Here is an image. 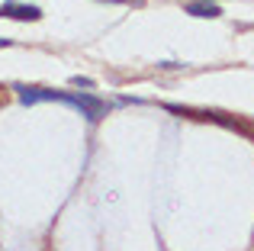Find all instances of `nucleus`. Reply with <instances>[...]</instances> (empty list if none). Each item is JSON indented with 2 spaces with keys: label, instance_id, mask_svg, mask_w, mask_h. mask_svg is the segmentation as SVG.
<instances>
[{
  "label": "nucleus",
  "instance_id": "obj_2",
  "mask_svg": "<svg viewBox=\"0 0 254 251\" xmlns=\"http://www.w3.org/2000/svg\"><path fill=\"white\" fill-rule=\"evenodd\" d=\"M0 16H3V19H19V23H36V19H42V10L32 6V3L3 0V3H0Z\"/></svg>",
  "mask_w": 254,
  "mask_h": 251
},
{
  "label": "nucleus",
  "instance_id": "obj_6",
  "mask_svg": "<svg viewBox=\"0 0 254 251\" xmlns=\"http://www.w3.org/2000/svg\"><path fill=\"white\" fill-rule=\"evenodd\" d=\"M0 107H3V87H0Z\"/></svg>",
  "mask_w": 254,
  "mask_h": 251
},
{
  "label": "nucleus",
  "instance_id": "obj_3",
  "mask_svg": "<svg viewBox=\"0 0 254 251\" xmlns=\"http://www.w3.org/2000/svg\"><path fill=\"white\" fill-rule=\"evenodd\" d=\"M187 13H190V16H199V19L222 16V10H219L216 3H206V0H193V3H187Z\"/></svg>",
  "mask_w": 254,
  "mask_h": 251
},
{
  "label": "nucleus",
  "instance_id": "obj_4",
  "mask_svg": "<svg viewBox=\"0 0 254 251\" xmlns=\"http://www.w3.org/2000/svg\"><path fill=\"white\" fill-rule=\"evenodd\" d=\"M71 84H74V87H93L90 77H71Z\"/></svg>",
  "mask_w": 254,
  "mask_h": 251
},
{
  "label": "nucleus",
  "instance_id": "obj_5",
  "mask_svg": "<svg viewBox=\"0 0 254 251\" xmlns=\"http://www.w3.org/2000/svg\"><path fill=\"white\" fill-rule=\"evenodd\" d=\"M6 45H10V39H0V49H6Z\"/></svg>",
  "mask_w": 254,
  "mask_h": 251
},
{
  "label": "nucleus",
  "instance_id": "obj_8",
  "mask_svg": "<svg viewBox=\"0 0 254 251\" xmlns=\"http://www.w3.org/2000/svg\"><path fill=\"white\" fill-rule=\"evenodd\" d=\"M206 3H209V0H206Z\"/></svg>",
  "mask_w": 254,
  "mask_h": 251
},
{
  "label": "nucleus",
  "instance_id": "obj_1",
  "mask_svg": "<svg viewBox=\"0 0 254 251\" xmlns=\"http://www.w3.org/2000/svg\"><path fill=\"white\" fill-rule=\"evenodd\" d=\"M19 94V100L26 103V107H32V103H49V100H58V103H68V107L81 110V116H87L90 123L103 120L106 116V100H100V97L93 94H62V90H49V87H26V84H16L13 87Z\"/></svg>",
  "mask_w": 254,
  "mask_h": 251
},
{
  "label": "nucleus",
  "instance_id": "obj_7",
  "mask_svg": "<svg viewBox=\"0 0 254 251\" xmlns=\"http://www.w3.org/2000/svg\"><path fill=\"white\" fill-rule=\"evenodd\" d=\"M110 3H126V0H110Z\"/></svg>",
  "mask_w": 254,
  "mask_h": 251
}]
</instances>
